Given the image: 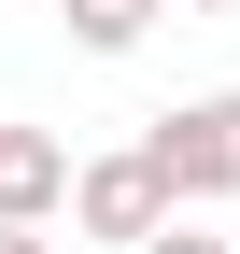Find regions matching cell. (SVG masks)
<instances>
[{
    "label": "cell",
    "instance_id": "obj_1",
    "mask_svg": "<svg viewBox=\"0 0 240 254\" xmlns=\"http://www.w3.org/2000/svg\"><path fill=\"white\" fill-rule=\"evenodd\" d=\"M141 155H156V184H170L184 212L240 198V85H212V99H170L156 127H141Z\"/></svg>",
    "mask_w": 240,
    "mask_h": 254
},
{
    "label": "cell",
    "instance_id": "obj_2",
    "mask_svg": "<svg viewBox=\"0 0 240 254\" xmlns=\"http://www.w3.org/2000/svg\"><path fill=\"white\" fill-rule=\"evenodd\" d=\"M170 212H184V198L156 184V155H141V141H113V155H71V226H85V240H113V254H127V240H156Z\"/></svg>",
    "mask_w": 240,
    "mask_h": 254
},
{
    "label": "cell",
    "instance_id": "obj_3",
    "mask_svg": "<svg viewBox=\"0 0 240 254\" xmlns=\"http://www.w3.org/2000/svg\"><path fill=\"white\" fill-rule=\"evenodd\" d=\"M71 212V141L57 127H0V226H57Z\"/></svg>",
    "mask_w": 240,
    "mask_h": 254
},
{
    "label": "cell",
    "instance_id": "obj_4",
    "mask_svg": "<svg viewBox=\"0 0 240 254\" xmlns=\"http://www.w3.org/2000/svg\"><path fill=\"white\" fill-rule=\"evenodd\" d=\"M57 14H71V43H85V57H141L170 0H57Z\"/></svg>",
    "mask_w": 240,
    "mask_h": 254
},
{
    "label": "cell",
    "instance_id": "obj_5",
    "mask_svg": "<svg viewBox=\"0 0 240 254\" xmlns=\"http://www.w3.org/2000/svg\"><path fill=\"white\" fill-rule=\"evenodd\" d=\"M127 254H240V240H226V226H198V212H170V226H156V240H127Z\"/></svg>",
    "mask_w": 240,
    "mask_h": 254
},
{
    "label": "cell",
    "instance_id": "obj_6",
    "mask_svg": "<svg viewBox=\"0 0 240 254\" xmlns=\"http://www.w3.org/2000/svg\"><path fill=\"white\" fill-rule=\"evenodd\" d=\"M0 254H57V226H0Z\"/></svg>",
    "mask_w": 240,
    "mask_h": 254
},
{
    "label": "cell",
    "instance_id": "obj_7",
    "mask_svg": "<svg viewBox=\"0 0 240 254\" xmlns=\"http://www.w3.org/2000/svg\"><path fill=\"white\" fill-rule=\"evenodd\" d=\"M184 14H240V0H184Z\"/></svg>",
    "mask_w": 240,
    "mask_h": 254
}]
</instances>
